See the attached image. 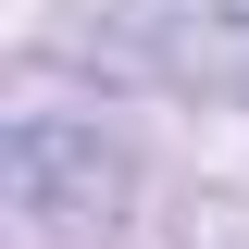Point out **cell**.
I'll use <instances>...</instances> for the list:
<instances>
[{
	"mask_svg": "<svg viewBox=\"0 0 249 249\" xmlns=\"http://www.w3.org/2000/svg\"><path fill=\"white\" fill-rule=\"evenodd\" d=\"M150 50L175 62L187 88L249 100V0H150Z\"/></svg>",
	"mask_w": 249,
	"mask_h": 249,
	"instance_id": "6da1fadb",
	"label": "cell"
}]
</instances>
